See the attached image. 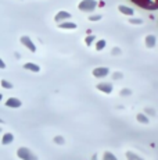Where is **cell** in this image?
I'll return each instance as SVG.
<instances>
[{
  "label": "cell",
  "instance_id": "3957f363",
  "mask_svg": "<svg viewBox=\"0 0 158 160\" xmlns=\"http://www.w3.org/2000/svg\"><path fill=\"white\" fill-rule=\"evenodd\" d=\"M6 106H7V107H13V109H17V107H20V106H21V100L17 99V97H10V99H7Z\"/></svg>",
  "mask_w": 158,
  "mask_h": 160
},
{
  "label": "cell",
  "instance_id": "7a4b0ae2",
  "mask_svg": "<svg viewBox=\"0 0 158 160\" xmlns=\"http://www.w3.org/2000/svg\"><path fill=\"white\" fill-rule=\"evenodd\" d=\"M20 42H21L22 45L25 46V47L29 49L31 51H35V50H36V47H35V45H33V42L31 40V38H28V36H21Z\"/></svg>",
  "mask_w": 158,
  "mask_h": 160
},
{
  "label": "cell",
  "instance_id": "30bf717a",
  "mask_svg": "<svg viewBox=\"0 0 158 160\" xmlns=\"http://www.w3.org/2000/svg\"><path fill=\"white\" fill-rule=\"evenodd\" d=\"M2 97H3V96H2V93H0V100H2Z\"/></svg>",
  "mask_w": 158,
  "mask_h": 160
},
{
  "label": "cell",
  "instance_id": "8fae6325",
  "mask_svg": "<svg viewBox=\"0 0 158 160\" xmlns=\"http://www.w3.org/2000/svg\"><path fill=\"white\" fill-rule=\"evenodd\" d=\"M0 123H3V120H0Z\"/></svg>",
  "mask_w": 158,
  "mask_h": 160
},
{
  "label": "cell",
  "instance_id": "277c9868",
  "mask_svg": "<svg viewBox=\"0 0 158 160\" xmlns=\"http://www.w3.org/2000/svg\"><path fill=\"white\" fill-rule=\"evenodd\" d=\"M13 141H14V135L10 134V132H7V134H4V135H3L2 143H3V145H9V143H11Z\"/></svg>",
  "mask_w": 158,
  "mask_h": 160
},
{
  "label": "cell",
  "instance_id": "9c48e42d",
  "mask_svg": "<svg viewBox=\"0 0 158 160\" xmlns=\"http://www.w3.org/2000/svg\"><path fill=\"white\" fill-rule=\"evenodd\" d=\"M0 68L3 70V68H6V64H4V61L2 60V59H0Z\"/></svg>",
  "mask_w": 158,
  "mask_h": 160
},
{
  "label": "cell",
  "instance_id": "5b68a950",
  "mask_svg": "<svg viewBox=\"0 0 158 160\" xmlns=\"http://www.w3.org/2000/svg\"><path fill=\"white\" fill-rule=\"evenodd\" d=\"M24 68L25 70H31V71H33V73H38L39 70V66L38 64H35V63H25L24 64Z\"/></svg>",
  "mask_w": 158,
  "mask_h": 160
},
{
  "label": "cell",
  "instance_id": "7c38bea8",
  "mask_svg": "<svg viewBox=\"0 0 158 160\" xmlns=\"http://www.w3.org/2000/svg\"><path fill=\"white\" fill-rule=\"evenodd\" d=\"M0 131H2V130H0Z\"/></svg>",
  "mask_w": 158,
  "mask_h": 160
},
{
  "label": "cell",
  "instance_id": "52a82bcc",
  "mask_svg": "<svg viewBox=\"0 0 158 160\" xmlns=\"http://www.w3.org/2000/svg\"><path fill=\"white\" fill-rule=\"evenodd\" d=\"M2 86L6 88V89H11L13 84H11V82H9V81H6V79H3V81H2Z\"/></svg>",
  "mask_w": 158,
  "mask_h": 160
},
{
  "label": "cell",
  "instance_id": "8992f818",
  "mask_svg": "<svg viewBox=\"0 0 158 160\" xmlns=\"http://www.w3.org/2000/svg\"><path fill=\"white\" fill-rule=\"evenodd\" d=\"M64 18H69V14H68V13H60V14H57L56 21H61V20H64Z\"/></svg>",
  "mask_w": 158,
  "mask_h": 160
},
{
  "label": "cell",
  "instance_id": "6da1fadb",
  "mask_svg": "<svg viewBox=\"0 0 158 160\" xmlns=\"http://www.w3.org/2000/svg\"><path fill=\"white\" fill-rule=\"evenodd\" d=\"M17 156L20 157V159H22V160H38L36 154L28 148H20L17 150Z\"/></svg>",
  "mask_w": 158,
  "mask_h": 160
},
{
  "label": "cell",
  "instance_id": "ba28073f",
  "mask_svg": "<svg viewBox=\"0 0 158 160\" xmlns=\"http://www.w3.org/2000/svg\"><path fill=\"white\" fill-rule=\"evenodd\" d=\"M60 27H61V28H74L75 25H74V24H61Z\"/></svg>",
  "mask_w": 158,
  "mask_h": 160
}]
</instances>
